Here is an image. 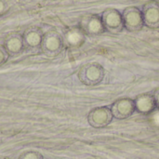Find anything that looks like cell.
<instances>
[{"mask_svg":"<svg viewBox=\"0 0 159 159\" xmlns=\"http://www.w3.org/2000/svg\"><path fill=\"white\" fill-rule=\"evenodd\" d=\"M78 76L83 84L87 86H96L103 80L104 69L100 63H88L81 68Z\"/></svg>","mask_w":159,"mask_h":159,"instance_id":"obj_1","label":"cell"},{"mask_svg":"<svg viewBox=\"0 0 159 159\" xmlns=\"http://www.w3.org/2000/svg\"><path fill=\"white\" fill-rule=\"evenodd\" d=\"M102 21L104 26L105 32L110 34H119L124 28L123 17L122 13L116 8H107L105 9L102 15Z\"/></svg>","mask_w":159,"mask_h":159,"instance_id":"obj_2","label":"cell"},{"mask_svg":"<svg viewBox=\"0 0 159 159\" xmlns=\"http://www.w3.org/2000/svg\"><path fill=\"white\" fill-rule=\"evenodd\" d=\"M122 17L124 28L129 32H139L144 26L142 9L137 7H126L122 12Z\"/></svg>","mask_w":159,"mask_h":159,"instance_id":"obj_3","label":"cell"},{"mask_svg":"<svg viewBox=\"0 0 159 159\" xmlns=\"http://www.w3.org/2000/svg\"><path fill=\"white\" fill-rule=\"evenodd\" d=\"M114 119L111 108L107 106H100L93 108L89 116L88 121L89 124L95 129H102L109 126Z\"/></svg>","mask_w":159,"mask_h":159,"instance_id":"obj_4","label":"cell"},{"mask_svg":"<svg viewBox=\"0 0 159 159\" xmlns=\"http://www.w3.org/2000/svg\"><path fill=\"white\" fill-rule=\"evenodd\" d=\"M111 111L114 118L124 120L130 117L135 111L134 100L130 98H121L116 100L111 105Z\"/></svg>","mask_w":159,"mask_h":159,"instance_id":"obj_5","label":"cell"},{"mask_svg":"<svg viewBox=\"0 0 159 159\" xmlns=\"http://www.w3.org/2000/svg\"><path fill=\"white\" fill-rule=\"evenodd\" d=\"M80 29L88 35H100L105 33L102 18L98 14L85 16L80 22Z\"/></svg>","mask_w":159,"mask_h":159,"instance_id":"obj_6","label":"cell"},{"mask_svg":"<svg viewBox=\"0 0 159 159\" xmlns=\"http://www.w3.org/2000/svg\"><path fill=\"white\" fill-rule=\"evenodd\" d=\"M144 26L150 29L159 28V3L157 0L146 2L142 8Z\"/></svg>","mask_w":159,"mask_h":159,"instance_id":"obj_7","label":"cell"},{"mask_svg":"<svg viewBox=\"0 0 159 159\" xmlns=\"http://www.w3.org/2000/svg\"><path fill=\"white\" fill-rule=\"evenodd\" d=\"M135 111L143 116H149L157 109L156 102L152 93H143L136 97L134 100Z\"/></svg>","mask_w":159,"mask_h":159,"instance_id":"obj_8","label":"cell"},{"mask_svg":"<svg viewBox=\"0 0 159 159\" xmlns=\"http://www.w3.org/2000/svg\"><path fill=\"white\" fill-rule=\"evenodd\" d=\"M68 40L73 46H80L85 42V33L81 29L75 30L69 34Z\"/></svg>","mask_w":159,"mask_h":159,"instance_id":"obj_9","label":"cell"},{"mask_svg":"<svg viewBox=\"0 0 159 159\" xmlns=\"http://www.w3.org/2000/svg\"><path fill=\"white\" fill-rule=\"evenodd\" d=\"M148 116V118H149V120H150V122L153 124V125H155V126H157V127H159V109H156L155 111H153L149 116Z\"/></svg>","mask_w":159,"mask_h":159,"instance_id":"obj_10","label":"cell"},{"mask_svg":"<svg viewBox=\"0 0 159 159\" xmlns=\"http://www.w3.org/2000/svg\"><path fill=\"white\" fill-rule=\"evenodd\" d=\"M153 97L155 99V102H156V105H157V108L159 109V88L156 89L154 91H153Z\"/></svg>","mask_w":159,"mask_h":159,"instance_id":"obj_11","label":"cell"},{"mask_svg":"<svg viewBox=\"0 0 159 159\" xmlns=\"http://www.w3.org/2000/svg\"><path fill=\"white\" fill-rule=\"evenodd\" d=\"M148 1H151V0H147V2H148Z\"/></svg>","mask_w":159,"mask_h":159,"instance_id":"obj_12","label":"cell"}]
</instances>
